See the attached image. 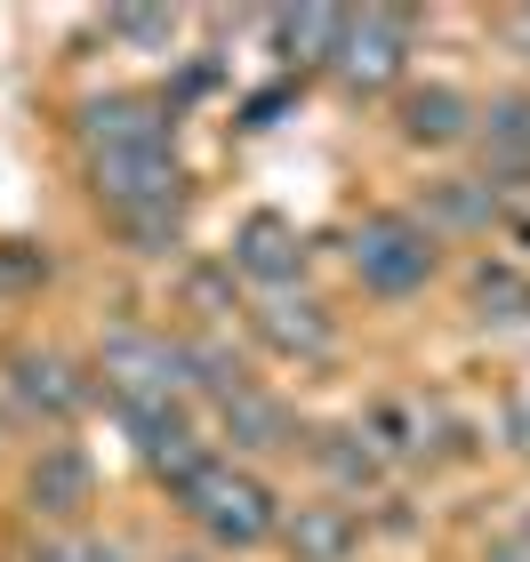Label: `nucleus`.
Returning a JSON list of instances; mask_svg holds the SVG:
<instances>
[{
    "instance_id": "nucleus-4",
    "label": "nucleus",
    "mask_w": 530,
    "mask_h": 562,
    "mask_svg": "<svg viewBox=\"0 0 530 562\" xmlns=\"http://www.w3.org/2000/svg\"><path fill=\"white\" fill-rule=\"evenodd\" d=\"M353 48H346V72L353 81H386L394 72V48H402V16H362V24H346Z\"/></svg>"
},
{
    "instance_id": "nucleus-3",
    "label": "nucleus",
    "mask_w": 530,
    "mask_h": 562,
    "mask_svg": "<svg viewBox=\"0 0 530 562\" xmlns=\"http://www.w3.org/2000/svg\"><path fill=\"white\" fill-rule=\"evenodd\" d=\"M89 145L97 153L161 145V121H154V105H137V97H113V105H89Z\"/></svg>"
},
{
    "instance_id": "nucleus-1",
    "label": "nucleus",
    "mask_w": 530,
    "mask_h": 562,
    "mask_svg": "<svg viewBox=\"0 0 530 562\" xmlns=\"http://www.w3.org/2000/svg\"><path fill=\"white\" fill-rule=\"evenodd\" d=\"M177 482V491H185L193 506H201V522H210L217 530V539H234V547H249V539H266V491H258V482H234V474H217L210 467V458H193V467L185 474H169Z\"/></svg>"
},
{
    "instance_id": "nucleus-11",
    "label": "nucleus",
    "mask_w": 530,
    "mask_h": 562,
    "mask_svg": "<svg viewBox=\"0 0 530 562\" xmlns=\"http://www.w3.org/2000/svg\"><path fill=\"white\" fill-rule=\"evenodd\" d=\"M490 145L507 169H530V105H490Z\"/></svg>"
},
{
    "instance_id": "nucleus-14",
    "label": "nucleus",
    "mask_w": 530,
    "mask_h": 562,
    "mask_svg": "<svg viewBox=\"0 0 530 562\" xmlns=\"http://www.w3.org/2000/svg\"><path fill=\"white\" fill-rule=\"evenodd\" d=\"M507 33H515V48H522V57H530V9H522V16L507 24Z\"/></svg>"
},
{
    "instance_id": "nucleus-13",
    "label": "nucleus",
    "mask_w": 530,
    "mask_h": 562,
    "mask_svg": "<svg viewBox=\"0 0 530 562\" xmlns=\"http://www.w3.org/2000/svg\"><path fill=\"white\" fill-rule=\"evenodd\" d=\"M121 33H137V41H161V33H169V16H121Z\"/></svg>"
},
{
    "instance_id": "nucleus-5",
    "label": "nucleus",
    "mask_w": 530,
    "mask_h": 562,
    "mask_svg": "<svg viewBox=\"0 0 530 562\" xmlns=\"http://www.w3.org/2000/svg\"><path fill=\"white\" fill-rule=\"evenodd\" d=\"M89 498V467L72 450H48L33 467V506H48V515H72V506Z\"/></svg>"
},
{
    "instance_id": "nucleus-6",
    "label": "nucleus",
    "mask_w": 530,
    "mask_h": 562,
    "mask_svg": "<svg viewBox=\"0 0 530 562\" xmlns=\"http://www.w3.org/2000/svg\"><path fill=\"white\" fill-rule=\"evenodd\" d=\"M16 394L33 402V411H72L81 386L65 378V362H48V353H16Z\"/></svg>"
},
{
    "instance_id": "nucleus-9",
    "label": "nucleus",
    "mask_w": 530,
    "mask_h": 562,
    "mask_svg": "<svg viewBox=\"0 0 530 562\" xmlns=\"http://www.w3.org/2000/svg\"><path fill=\"white\" fill-rule=\"evenodd\" d=\"M290 539H297V554L338 562V554L353 547V522H346V515H297V530H290Z\"/></svg>"
},
{
    "instance_id": "nucleus-12",
    "label": "nucleus",
    "mask_w": 530,
    "mask_h": 562,
    "mask_svg": "<svg viewBox=\"0 0 530 562\" xmlns=\"http://www.w3.org/2000/svg\"><path fill=\"white\" fill-rule=\"evenodd\" d=\"M490 562H530V530H515V539H498Z\"/></svg>"
},
{
    "instance_id": "nucleus-2",
    "label": "nucleus",
    "mask_w": 530,
    "mask_h": 562,
    "mask_svg": "<svg viewBox=\"0 0 530 562\" xmlns=\"http://www.w3.org/2000/svg\"><path fill=\"white\" fill-rule=\"evenodd\" d=\"M353 266H362V281H370V290L402 297V290H418V281H426L435 249H426V234H418L410 217H370L362 234H353Z\"/></svg>"
},
{
    "instance_id": "nucleus-8",
    "label": "nucleus",
    "mask_w": 530,
    "mask_h": 562,
    "mask_svg": "<svg viewBox=\"0 0 530 562\" xmlns=\"http://www.w3.org/2000/svg\"><path fill=\"white\" fill-rule=\"evenodd\" d=\"M410 130H418V137H459V130H466L459 89H418V97H410Z\"/></svg>"
},
{
    "instance_id": "nucleus-7",
    "label": "nucleus",
    "mask_w": 530,
    "mask_h": 562,
    "mask_svg": "<svg viewBox=\"0 0 530 562\" xmlns=\"http://www.w3.org/2000/svg\"><path fill=\"white\" fill-rule=\"evenodd\" d=\"M241 266L266 273V281H290V273H297V249H290V234H282L273 217H258V225L241 234Z\"/></svg>"
},
{
    "instance_id": "nucleus-10",
    "label": "nucleus",
    "mask_w": 530,
    "mask_h": 562,
    "mask_svg": "<svg viewBox=\"0 0 530 562\" xmlns=\"http://www.w3.org/2000/svg\"><path fill=\"white\" fill-rule=\"evenodd\" d=\"M225 426H234L241 442H258V450L282 442V411H273V402H258V394H234V402H225Z\"/></svg>"
}]
</instances>
